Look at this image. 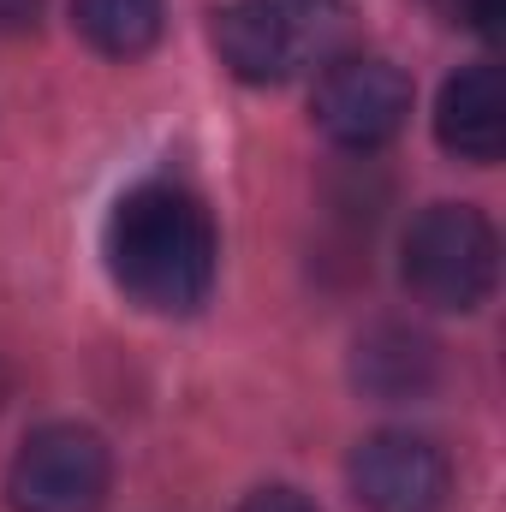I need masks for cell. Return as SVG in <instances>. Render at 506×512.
<instances>
[{"label":"cell","instance_id":"5b68a950","mask_svg":"<svg viewBox=\"0 0 506 512\" xmlns=\"http://www.w3.org/2000/svg\"><path fill=\"white\" fill-rule=\"evenodd\" d=\"M411 120V78L381 54H340L316 78V126L328 143L370 155Z\"/></svg>","mask_w":506,"mask_h":512},{"label":"cell","instance_id":"30bf717a","mask_svg":"<svg viewBox=\"0 0 506 512\" xmlns=\"http://www.w3.org/2000/svg\"><path fill=\"white\" fill-rule=\"evenodd\" d=\"M239 512H316V501L298 489H256V495H245Z\"/></svg>","mask_w":506,"mask_h":512},{"label":"cell","instance_id":"6da1fadb","mask_svg":"<svg viewBox=\"0 0 506 512\" xmlns=\"http://www.w3.org/2000/svg\"><path fill=\"white\" fill-rule=\"evenodd\" d=\"M102 251H108L114 286L155 316H191L209 298L215 268H221V239H215L203 197L167 179L131 185L114 203Z\"/></svg>","mask_w":506,"mask_h":512},{"label":"cell","instance_id":"9c48e42d","mask_svg":"<svg viewBox=\"0 0 506 512\" xmlns=\"http://www.w3.org/2000/svg\"><path fill=\"white\" fill-rule=\"evenodd\" d=\"M161 12H167V0H72V18H78L84 42L108 60L149 54L155 36H161Z\"/></svg>","mask_w":506,"mask_h":512},{"label":"cell","instance_id":"7a4b0ae2","mask_svg":"<svg viewBox=\"0 0 506 512\" xmlns=\"http://www.w3.org/2000/svg\"><path fill=\"white\" fill-rule=\"evenodd\" d=\"M346 0H233L215 12V48L245 84H292L328 72L352 48Z\"/></svg>","mask_w":506,"mask_h":512},{"label":"cell","instance_id":"ba28073f","mask_svg":"<svg viewBox=\"0 0 506 512\" xmlns=\"http://www.w3.org/2000/svg\"><path fill=\"white\" fill-rule=\"evenodd\" d=\"M435 382V346L411 328H376L358 340V387L376 399H417Z\"/></svg>","mask_w":506,"mask_h":512},{"label":"cell","instance_id":"52a82bcc","mask_svg":"<svg viewBox=\"0 0 506 512\" xmlns=\"http://www.w3.org/2000/svg\"><path fill=\"white\" fill-rule=\"evenodd\" d=\"M435 137L447 155L471 161V167H489L501 161L506 149V84L501 66H465L441 84V102H435Z\"/></svg>","mask_w":506,"mask_h":512},{"label":"cell","instance_id":"277c9868","mask_svg":"<svg viewBox=\"0 0 506 512\" xmlns=\"http://www.w3.org/2000/svg\"><path fill=\"white\" fill-rule=\"evenodd\" d=\"M108 483H114L108 441L84 423H48L24 435L6 471V501L12 512H102Z\"/></svg>","mask_w":506,"mask_h":512},{"label":"cell","instance_id":"8fae6325","mask_svg":"<svg viewBox=\"0 0 506 512\" xmlns=\"http://www.w3.org/2000/svg\"><path fill=\"white\" fill-rule=\"evenodd\" d=\"M453 12L471 24V30H483V36H495L501 30V12H506V0H453Z\"/></svg>","mask_w":506,"mask_h":512},{"label":"cell","instance_id":"7c38bea8","mask_svg":"<svg viewBox=\"0 0 506 512\" xmlns=\"http://www.w3.org/2000/svg\"><path fill=\"white\" fill-rule=\"evenodd\" d=\"M42 18V0H0V36H18Z\"/></svg>","mask_w":506,"mask_h":512},{"label":"cell","instance_id":"3957f363","mask_svg":"<svg viewBox=\"0 0 506 512\" xmlns=\"http://www.w3.org/2000/svg\"><path fill=\"white\" fill-rule=\"evenodd\" d=\"M405 286L429 310H477L501 280V239L471 203H429L405 233Z\"/></svg>","mask_w":506,"mask_h":512},{"label":"cell","instance_id":"8992f818","mask_svg":"<svg viewBox=\"0 0 506 512\" xmlns=\"http://www.w3.org/2000/svg\"><path fill=\"white\" fill-rule=\"evenodd\" d=\"M447 483V453L411 429H376L352 453V495L370 512H441Z\"/></svg>","mask_w":506,"mask_h":512}]
</instances>
